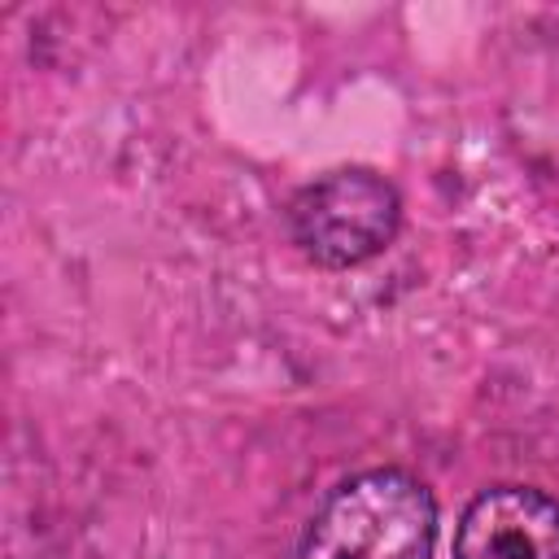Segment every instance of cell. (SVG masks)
I'll use <instances>...</instances> for the list:
<instances>
[{"label": "cell", "mask_w": 559, "mask_h": 559, "mask_svg": "<svg viewBox=\"0 0 559 559\" xmlns=\"http://www.w3.org/2000/svg\"><path fill=\"white\" fill-rule=\"evenodd\" d=\"M432 489L406 467H362L314 502L293 559H432Z\"/></svg>", "instance_id": "6da1fadb"}, {"label": "cell", "mask_w": 559, "mask_h": 559, "mask_svg": "<svg viewBox=\"0 0 559 559\" xmlns=\"http://www.w3.org/2000/svg\"><path fill=\"white\" fill-rule=\"evenodd\" d=\"M284 218L306 262L323 271H354L397 240L402 192L371 166H336L297 188Z\"/></svg>", "instance_id": "7a4b0ae2"}, {"label": "cell", "mask_w": 559, "mask_h": 559, "mask_svg": "<svg viewBox=\"0 0 559 559\" xmlns=\"http://www.w3.org/2000/svg\"><path fill=\"white\" fill-rule=\"evenodd\" d=\"M454 559H559V498L502 480L480 489L454 524Z\"/></svg>", "instance_id": "3957f363"}]
</instances>
